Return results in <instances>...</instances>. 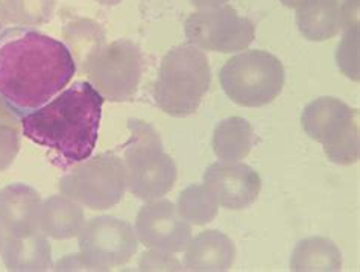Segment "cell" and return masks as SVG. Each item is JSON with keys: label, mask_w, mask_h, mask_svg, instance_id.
Segmentation results:
<instances>
[{"label": "cell", "mask_w": 360, "mask_h": 272, "mask_svg": "<svg viewBox=\"0 0 360 272\" xmlns=\"http://www.w3.org/2000/svg\"><path fill=\"white\" fill-rule=\"evenodd\" d=\"M77 72L68 46L34 27L0 31V101L18 117L41 108Z\"/></svg>", "instance_id": "obj_1"}, {"label": "cell", "mask_w": 360, "mask_h": 272, "mask_svg": "<svg viewBox=\"0 0 360 272\" xmlns=\"http://www.w3.org/2000/svg\"><path fill=\"white\" fill-rule=\"evenodd\" d=\"M103 101L90 82H73L20 119L22 134L44 148L53 164L69 169L87 160L96 148Z\"/></svg>", "instance_id": "obj_2"}, {"label": "cell", "mask_w": 360, "mask_h": 272, "mask_svg": "<svg viewBox=\"0 0 360 272\" xmlns=\"http://www.w3.org/2000/svg\"><path fill=\"white\" fill-rule=\"evenodd\" d=\"M212 84L207 55L193 44L170 49L161 61L154 98L166 115L187 117L200 108Z\"/></svg>", "instance_id": "obj_3"}, {"label": "cell", "mask_w": 360, "mask_h": 272, "mask_svg": "<svg viewBox=\"0 0 360 272\" xmlns=\"http://www.w3.org/2000/svg\"><path fill=\"white\" fill-rule=\"evenodd\" d=\"M128 128L131 136L123 153L127 189L143 201L163 198L176 183V164L165 153L160 134L153 125L131 119Z\"/></svg>", "instance_id": "obj_4"}, {"label": "cell", "mask_w": 360, "mask_h": 272, "mask_svg": "<svg viewBox=\"0 0 360 272\" xmlns=\"http://www.w3.org/2000/svg\"><path fill=\"white\" fill-rule=\"evenodd\" d=\"M221 86L233 102L257 108L276 101L284 86L283 63L266 51H245L224 64Z\"/></svg>", "instance_id": "obj_5"}, {"label": "cell", "mask_w": 360, "mask_h": 272, "mask_svg": "<svg viewBox=\"0 0 360 272\" xmlns=\"http://www.w3.org/2000/svg\"><path fill=\"white\" fill-rule=\"evenodd\" d=\"M301 125L330 162L347 166L359 160V110L338 98H318L302 111Z\"/></svg>", "instance_id": "obj_6"}, {"label": "cell", "mask_w": 360, "mask_h": 272, "mask_svg": "<svg viewBox=\"0 0 360 272\" xmlns=\"http://www.w3.org/2000/svg\"><path fill=\"white\" fill-rule=\"evenodd\" d=\"M60 190L90 210H108L125 195V164L115 153L89 157L61 178Z\"/></svg>", "instance_id": "obj_7"}, {"label": "cell", "mask_w": 360, "mask_h": 272, "mask_svg": "<svg viewBox=\"0 0 360 272\" xmlns=\"http://www.w3.org/2000/svg\"><path fill=\"white\" fill-rule=\"evenodd\" d=\"M184 32L188 44L222 53L245 51L255 39L254 23L229 5L198 9L187 17Z\"/></svg>", "instance_id": "obj_8"}, {"label": "cell", "mask_w": 360, "mask_h": 272, "mask_svg": "<svg viewBox=\"0 0 360 272\" xmlns=\"http://www.w3.org/2000/svg\"><path fill=\"white\" fill-rule=\"evenodd\" d=\"M84 72L103 99L129 101L137 93L143 72L140 49L128 40H117L94 53Z\"/></svg>", "instance_id": "obj_9"}, {"label": "cell", "mask_w": 360, "mask_h": 272, "mask_svg": "<svg viewBox=\"0 0 360 272\" xmlns=\"http://www.w3.org/2000/svg\"><path fill=\"white\" fill-rule=\"evenodd\" d=\"M79 254L90 271H108L128 264L139 250L136 230L115 216H98L78 234Z\"/></svg>", "instance_id": "obj_10"}, {"label": "cell", "mask_w": 360, "mask_h": 272, "mask_svg": "<svg viewBox=\"0 0 360 272\" xmlns=\"http://www.w3.org/2000/svg\"><path fill=\"white\" fill-rule=\"evenodd\" d=\"M139 242L148 248L183 252L192 240V227L179 216L174 202L154 200L140 209L136 219Z\"/></svg>", "instance_id": "obj_11"}, {"label": "cell", "mask_w": 360, "mask_h": 272, "mask_svg": "<svg viewBox=\"0 0 360 272\" xmlns=\"http://www.w3.org/2000/svg\"><path fill=\"white\" fill-rule=\"evenodd\" d=\"M204 184L213 192L221 207L243 210L259 198L260 175L248 164L238 162H217L207 167Z\"/></svg>", "instance_id": "obj_12"}, {"label": "cell", "mask_w": 360, "mask_h": 272, "mask_svg": "<svg viewBox=\"0 0 360 272\" xmlns=\"http://www.w3.org/2000/svg\"><path fill=\"white\" fill-rule=\"evenodd\" d=\"M41 196L34 187L13 183L0 190V225L6 238H25L39 230Z\"/></svg>", "instance_id": "obj_13"}, {"label": "cell", "mask_w": 360, "mask_h": 272, "mask_svg": "<svg viewBox=\"0 0 360 272\" xmlns=\"http://www.w3.org/2000/svg\"><path fill=\"white\" fill-rule=\"evenodd\" d=\"M184 251V268L188 271H229L236 259L234 242L219 230L200 233Z\"/></svg>", "instance_id": "obj_14"}, {"label": "cell", "mask_w": 360, "mask_h": 272, "mask_svg": "<svg viewBox=\"0 0 360 272\" xmlns=\"http://www.w3.org/2000/svg\"><path fill=\"white\" fill-rule=\"evenodd\" d=\"M297 9V26L304 39L326 41L345 27L340 0H302Z\"/></svg>", "instance_id": "obj_15"}, {"label": "cell", "mask_w": 360, "mask_h": 272, "mask_svg": "<svg viewBox=\"0 0 360 272\" xmlns=\"http://www.w3.org/2000/svg\"><path fill=\"white\" fill-rule=\"evenodd\" d=\"M85 224L81 204L64 195L49 196L41 202L39 230L55 240H68L78 236Z\"/></svg>", "instance_id": "obj_16"}, {"label": "cell", "mask_w": 360, "mask_h": 272, "mask_svg": "<svg viewBox=\"0 0 360 272\" xmlns=\"http://www.w3.org/2000/svg\"><path fill=\"white\" fill-rule=\"evenodd\" d=\"M8 271H49L52 269V248L41 231L25 238H6L2 250Z\"/></svg>", "instance_id": "obj_17"}, {"label": "cell", "mask_w": 360, "mask_h": 272, "mask_svg": "<svg viewBox=\"0 0 360 272\" xmlns=\"http://www.w3.org/2000/svg\"><path fill=\"white\" fill-rule=\"evenodd\" d=\"M254 129L243 117H226L213 131V153L221 162H239L251 153Z\"/></svg>", "instance_id": "obj_18"}, {"label": "cell", "mask_w": 360, "mask_h": 272, "mask_svg": "<svg viewBox=\"0 0 360 272\" xmlns=\"http://www.w3.org/2000/svg\"><path fill=\"white\" fill-rule=\"evenodd\" d=\"M342 252L327 238H309L298 242L290 256V269L301 271H340Z\"/></svg>", "instance_id": "obj_19"}, {"label": "cell", "mask_w": 360, "mask_h": 272, "mask_svg": "<svg viewBox=\"0 0 360 272\" xmlns=\"http://www.w3.org/2000/svg\"><path fill=\"white\" fill-rule=\"evenodd\" d=\"M64 39L75 64H79L82 70L91 60V56L105 46V34H103L101 25L91 20L69 23L64 30Z\"/></svg>", "instance_id": "obj_20"}, {"label": "cell", "mask_w": 360, "mask_h": 272, "mask_svg": "<svg viewBox=\"0 0 360 272\" xmlns=\"http://www.w3.org/2000/svg\"><path fill=\"white\" fill-rule=\"evenodd\" d=\"M175 207L186 222L205 225L217 216L219 202L205 184H192L179 193Z\"/></svg>", "instance_id": "obj_21"}, {"label": "cell", "mask_w": 360, "mask_h": 272, "mask_svg": "<svg viewBox=\"0 0 360 272\" xmlns=\"http://www.w3.org/2000/svg\"><path fill=\"white\" fill-rule=\"evenodd\" d=\"M6 18L15 26H40L52 18L56 0H5Z\"/></svg>", "instance_id": "obj_22"}, {"label": "cell", "mask_w": 360, "mask_h": 272, "mask_svg": "<svg viewBox=\"0 0 360 272\" xmlns=\"http://www.w3.org/2000/svg\"><path fill=\"white\" fill-rule=\"evenodd\" d=\"M20 117L0 101V172L13 164L20 149Z\"/></svg>", "instance_id": "obj_23"}, {"label": "cell", "mask_w": 360, "mask_h": 272, "mask_svg": "<svg viewBox=\"0 0 360 272\" xmlns=\"http://www.w3.org/2000/svg\"><path fill=\"white\" fill-rule=\"evenodd\" d=\"M336 61L338 67L349 79L359 81V23L347 26L344 40L339 43Z\"/></svg>", "instance_id": "obj_24"}, {"label": "cell", "mask_w": 360, "mask_h": 272, "mask_svg": "<svg viewBox=\"0 0 360 272\" xmlns=\"http://www.w3.org/2000/svg\"><path fill=\"white\" fill-rule=\"evenodd\" d=\"M140 271H183L179 260L172 256V252L153 250L143 252L139 261Z\"/></svg>", "instance_id": "obj_25"}, {"label": "cell", "mask_w": 360, "mask_h": 272, "mask_svg": "<svg viewBox=\"0 0 360 272\" xmlns=\"http://www.w3.org/2000/svg\"><path fill=\"white\" fill-rule=\"evenodd\" d=\"M55 271H90V268L85 265L81 254H69L55 265Z\"/></svg>", "instance_id": "obj_26"}, {"label": "cell", "mask_w": 360, "mask_h": 272, "mask_svg": "<svg viewBox=\"0 0 360 272\" xmlns=\"http://www.w3.org/2000/svg\"><path fill=\"white\" fill-rule=\"evenodd\" d=\"M230 0H191V4L196 6L198 9H204V8H216V6H222Z\"/></svg>", "instance_id": "obj_27"}, {"label": "cell", "mask_w": 360, "mask_h": 272, "mask_svg": "<svg viewBox=\"0 0 360 272\" xmlns=\"http://www.w3.org/2000/svg\"><path fill=\"white\" fill-rule=\"evenodd\" d=\"M8 22V18H6V9H5V4L2 2V0H0V31H2V27H4V25Z\"/></svg>", "instance_id": "obj_28"}, {"label": "cell", "mask_w": 360, "mask_h": 272, "mask_svg": "<svg viewBox=\"0 0 360 272\" xmlns=\"http://www.w3.org/2000/svg\"><path fill=\"white\" fill-rule=\"evenodd\" d=\"M280 2L288 8H297L302 2V0H280Z\"/></svg>", "instance_id": "obj_29"}, {"label": "cell", "mask_w": 360, "mask_h": 272, "mask_svg": "<svg viewBox=\"0 0 360 272\" xmlns=\"http://www.w3.org/2000/svg\"><path fill=\"white\" fill-rule=\"evenodd\" d=\"M5 239H6V234H5V231H4V227H2V225H0V252H2V250H4Z\"/></svg>", "instance_id": "obj_30"}, {"label": "cell", "mask_w": 360, "mask_h": 272, "mask_svg": "<svg viewBox=\"0 0 360 272\" xmlns=\"http://www.w3.org/2000/svg\"><path fill=\"white\" fill-rule=\"evenodd\" d=\"M98 2L102 4V5L110 6V5H117V4H120L122 0H98Z\"/></svg>", "instance_id": "obj_31"}]
</instances>
